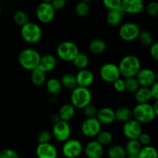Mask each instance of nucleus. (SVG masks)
Wrapping results in <instances>:
<instances>
[{
	"instance_id": "a18cd8bd",
	"label": "nucleus",
	"mask_w": 158,
	"mask_h": 158,
	"mask_svg": "<svg viewBox=\"0 0 158 158\" xmlns=\"http://www.w3.org/2000/svg\"><path fill=\"white\" fill-rule=\"evenodd\" d=\"M150 55L155 61H158V43H154L150 46Z\"/></svg>"
},
{
	"instance_id": "39448f33",
	"label": "nucleus",
	"mask_w": 158,
	"mask_h": 158,
	"mask_svg": "<svg viewBox=\"0 0 158 158\" xmlns=\"http://www.w3.org/2000/svg\"><path fill=\"white\" fill-rule=\"evenodd\" d=\"M20 34L26 43L29 44L38 43L43 37V30L41 27L33 22H28L21 26Z\"/></svg>"
},
{
	"instance_id": "1a4fd4ad",
	"label": "nucleus",
	"mask_w": 158,
	"mask_h": 158,
	"mask_svg": "<svg viewBox=\"0 0 158 158\" xmlns=\"http://www.w3.org/2000/svg\"><path fill=\"white\" fill-rule=\"evenodd\" d=\"M56 15V10L50 2H41L35 9V15L40 23L47 24L53 20Z\"/></svg>"
},
{
	"instance_id": "9b49d317",
	"label": "nucleus",
	"mask_w": 158,
	"mask_h": 158,
	"mask_svg": "<svg viewBox=\"0 0 158 158\" xmlns=\"http://www.w3.org/2000/svg\"><path fill=\"white\" fill-rule=\"evenodd\" d=\"M100 77L106 83H113L120 77L118 65L113 63H106L100 69Z\"/></svg>"
},
{
	"instance_id": "58836bf2",
	"label": "nucleus",
	"mask_w": 158,
	"mask_h": 158,
	"mask_svg": "<svg viewBox=\"0 0 158 158\" xmlns=\"http://www.w3.org/2000/svg\"><path fill=\"white\" fill-rule=\"evenodd\" d=\"M147 12L148 15L154 18H157L158 16V3L156 1H152L147 5L146 7Z\"/></svg>"
},
{
	"instance_id": "de8ad7c7",
	"label": "nucleus",
	"mask_w": 158,
	"mask_h": 158,
	"mask_svg": "<svg viewBox=\"0 0 158 158\" xmlns=\"http://www.w3.org/2000/svg\"><path fill=\"white\" fill-rule=\"evenodd\" d=\"M150 92H151L152 100H158V83L156 82L152 86H150Z\"/></svg>"
},
{
	"instance_id": "dca6fc26",
	"label": "nucleus",
	"mask_w": 158,
	"mask_h": 158,
	"mask_svg": "<svg viewBox=\"0 0 158 158\" xmlns=\"http://www.w3.org/2000/svg\"><path fill=\"white\" fill-rule=\"evenodd\" d=\"M35 154L38 158H57L58 151L56 148L49 142L39 143L35 149Z\"/></svg>"
},
{
	"instance_id": "2eb2a0df",
	"label": "nucleus",
	"mask_w": 158,
	"mask_h": 158,
	"mask_svg": "<svg viewBox=\"0 0 158 158\" xmlns=\"http://www.w3.org/2000/svg\"><path fill=\"white\" fill-rule=\"evenodd\" d=\"M121 9L125 14L137 15L144 9L143 0H122Z\"/></svg>"
},
{
	"instance_id": "393cba45",
	"label": "nucleus",
	"mask_w": 158,
	"mask_h": 158,
	"mask_svg": "<svg viewBox=\"0 0 158 158\" xmlns=\"http://www.w3.org/2000/svg\"><path fill=\"white\" fill-rule=\"evenodd\" d=\"M136 101L138 103H149L151 100H152L151 92L149 87L145 86H140L137 91L134 93Z\"/></svg>"
},
{
	"instance_id": "c03bdc74",
	"label": "nucleus",
	"mask_w": 158,
	"mask_h": 158,
	"mask_svg": "<svg viewBox=\"0 0 158 158\" xmlns=\"http://www.w3.org/2000/svg\"><path fill=\"white\" fill-rule=\"evenodd\" d=\"M137 140H139V142H140L142 146H147V145H150V143H151V137L147 133L142 132L138 137Z\"/></svg>"
},
{
	"instance_id": "72a5a7b5",
	"label": "nucleus",
	"mask_w": 158,
	"mask_h": 158,
	"mask_svg": "<svg viewBox=\"0 0 158 158\" xmlns=\"http://www.w3.org/2000/svg\"><path fill=\"white\" fill-rule=\"evenodd\" d=\"M138 40H140V43L143 46H150L154 43L153 34L148 30L140 31V35L138 36Z\"/></svg>"
},
{
	"instance_id": "0eeeda50",
	"label": "nucleus",
	"mask_w": 158,
	"mask_h": 158,
	"mask_svg": "<svg viewBox=\"0 0 158 158\" xmlns=\"http://www.w3.org/2000/svg\"><path fill=\"white\" fill-rule=\"evenodd\" d=\"M141 31L140 26L135 23L128 22L120 26L119 29V36L126 42H133L138 39L140 32Z\"/></svg>"
},
{
	"instance_id": "a878e982",
	"label": "nucleus",
	"mask_w": 158,
	"mask_h": 158,
	"mask_svg": "<svg viewBox=\"0 0 158 158\" xmlns=\"http://www.w3.org/2000/svg\"><path fill=\"white\" fill-rule=\"evenodd\" d=\"M115 118L121 123H125L133 118L132 110L127 106H120L115 110Z\"/></svg>"
},
{
	"instance_id": "603ef678",
	"label": "nucleus",
	"mask_w": 158,
	"mask_h": 158,
	"mask_svg": "<svg viewBox=\"0 0 158 158\" xmlns=\"http://www.w3.org/2000/svg\"><path fill=\"white\" fill-rule=\"evenodd\" d=\"M42 2H51L52 0H42Z\"/></svg>"
},
{
	"instance_id": "e433bc0d",
	"label": "nucleus",
	"mask_w": 158,
	"mask_h": 158,
	"mask_svg": "<svg viewBox=\"0 0 158 158\" xmlns=\"http://www.w3.org/2000/svg\"><path fill=\"white\" fill-rule=\"evenodd\" d=\"M89 12V6L88 2L80 1L77 3L75 6V12L78 16L85 17L88 15Z\"/></svg>"
},
{
	"instance_id": "f8f14e48",
	"label": "nucleus",
	"mask_w": 158,
	"mask_h": 158,
	"mask_svg": "<svg viewBox=\"0 0 158 158\" xmlns=\"http://www.w3.org/2000/svg\"><path fill=\"white\" fill-rule=\"evenodd\" d=\"M102 124L97 117L86 118L81 124V133L86 137H95L101 131Z\"/></svg>"
},
{
	"instance_id": "37998d69",
	"label": "nucleus",
	"mask_w": 158,
	"mask_h": 158,
	"mask_svg": "<svg viewBox=\"0 0 158 158\" xmlns=\"http://www.w3.org/2000/svg\"><path fill=\"white\" fill-rule=\"evenodd\" d=\"M114 89L118 93H123L126 91V86H125V80L123 79L120 78L113 83Z\"/></svg>"
},
{
	"instance_id": "c85d7f7f",
	"label": "nucleus",
	"mask_w": 158,
	"mask_h": 158,
	"mask_svg": "<svg viewBox=\"0 0 158 158\" xmlns=\"http://www.w3.org/2000/svg\"><path fill=\"white\" fill-rule=\"evenodd\" d=\"M60 83H61L63 87L71 89V90L77 86L76 76L70 73H66L63 74L60 80Z\"/></svg>"
},
{
	"instance_id": "a211bd4d",
	"label": "nucleus",
	"mask_w": 158,
	"mask_h": 158,
	"mask_svg": "<svg viewBox=\"0 0 158 158\" xmlns=\"http://www.w3.org/2000/svg\"><path fill=\"white\" fill-rule=\"evenodd\" d=\"M96 117L101 124H112L116 120L115 110L111 107H108V106L102 107L100 110H97Z\"/></svg>"
},
{
	"instance_id": "f704fd0d",
	"label": "nucleus",
	"mask_w": 158,
	"mask_h": 158,
	"mask_svg": "<svg viewBox=\"0 0 158 158\" xmlns=\"http://www.w3.org/2000/svg\"><path fill=\"white\" fill-rule=\"evenodd\" d=\"M13 21L18 26H23L29 21V16L25 11H17L13 15Z\"/></svg>"
},
{
	"instance_id": "c756f323",
	"label": "nucleus",
	"mask_w": 158,
	"mask_h": 158,
	"mask_svg": "<svg viewBox=\"0 0 158 158\" xmlns=\"http://www.w3.org/2000/svg\"><path fill=\"white\" fill-rule=\"evenodd\" d=\"M138 158H158L157 151L154 147L151 145L142 146L140 152L137 154Z\"/></svg>"
},
{
	"instance_id": "864d4df0",
	"label": "nucleus",
	"mask_w": 158,
	"mask_h": 158,
	"mask_svg": "<svg viewBox=\"0 0 158 158\" xmlns=\"http://www.w3.org/2000/svg\"><path fill=\"white\" fill-rule=\"evenodd\" d=\"M80 1H83V2H89L93 1V0H80Z\"/></svg>"
},
{
	"instance_id": "b1692460",
	"label": "nucleus",
	"mask_w": 158,
	"mask_h": 158,
	"mask_svg": "<svg viewBox=\"0 0 158 158\" xmlns=\"http://www.w3.org/2000/svg\"><path fill=\"white\" fill-rule=\"evenodd\" d=\"M46 88L48 93L52 96H57L61 93L62 86L60 80L56 78H50L46 82Z\"/></svg>"
},
{
	"instance_id": "7ed1b4c3",
	"label": "nucleus",
	"mask_w": 158,
	"mask_h": 158,
	"mask_svg": "<svg viewBox=\"0 0 158 158\" xmlns=\"http://www.w3.org/2000/svg\"><path fill=\"white\" fill-rule=\"evenodd\" d=\"M92 94L89 88L77 86L72 89L70 94L71 104L76 109H83L86 106L91 103Z\"/></svg>"
},
{
	"instance_id": "473e14b6",
	"label": "nucleus",
	"mask_w": 158,
	"mask_h": 158,
	"mask_svg": "<svg viewBox=\"0 0 158 158\" xmlns=\"http://www.w3.org/2000/svg\"><path fill=\"white\" fill-rule=\"evenodd\" d=\"M96 140L99 142L102 146H107L113 141L112 133L108 131H100V132L97 135Z\"/></svg>"
},
{
	"instance_id": "49530a36",
	"label": "nucleus",
	"mask_w": 158,
	"mask_h": 158,
	"mask_svg": "<svg viewBox=\"0 0 158 158\" xmlns=\"http://www.w3.org/2000/svg\"><path fill=\"white\" fill-rule=\"evenodd\" d=\"M50 3L55 10H61L66 6V0H52Z\"/></svg>"
},
{
	"instance_id": "6e6552de",
	"label": "nucleus",
	"mask_w": 158,
	"mask_h": 158,
	"mask_svg": "<svg viewBox=\"0 0 158 158\" xmlns=\"http://www.w3.org/2000/svg\"><path fill=\"white\" fill-rule=\"evenodd\" d=\"M71 132L72 131L69 122L60 120L56 123H53L51 133L56 140L63 143L70 138Z\"/></svg>"
},
{
	"instance_id": "4c0bfd02",
	"label": "nucleus",
	"mask_w": 158,
	"mask_h": 158,
	"mask_svg": "<svg viewBox=\"0 0 158 158\" xmlns=\"http://www.w3.org/2000/svg\"><path fill=\"white\" fill-rule=\"evenodd\" d=\"M102 2L108 10H114L121 8L122 0H102Z\"/></svg>"
},
{
	"instance_id": "79ce46f5",
	"label": "nucleus",
	"mask_w": 158,
	"mask_h": 158,
	"mask_svg": "<svg viewBox=\"0 0 158 158\" xmlns=\"http://www.w3.org/2000/svg\"><path fill=\"white\" fill-rule=\"evenodd\" d=\"M0 158H19L15 151L11 148H5L0 151Z\"/></svg>"
},
{
	"instance_id": "ea45409f",
	"label": "nucleus",
	"mask_w": 158,
	"mask_h": 158,
	"mask_svg": "<svg viewBox=\"0 0 158 158\" xmlns=\"http://www.w3.org/2000/svg\"><path fill=\"white\" fill-rule=\"evenodd\" d=\"M83 114L86 117V118H90V117H96L97 113V109L94 105L88 104L87 106L83 108Z\"/></svg>"
},
{
	"instance_id": "cd10ccee",
	"label": "nucleus",
	"mask_w": 158,
	"mask_h": 158,
	"mask_svg": "<svg viewBox=\"0 0 158 158\" xmlns=\"http://www.w3.org/2000/svg\"><path fill=\"white\" fill-rule=\"evenodd\" d=\"M106 43L100 39H94L89 44V51L95 55H100V54L103 53L106 50Z\"/></svg>"
},
{
	"instance_id": "412c9836",
	"label": "nucleus",
	"mask_w": 158,
	"mask_h": 158,
	"mask_svg": "<svg viewBox=\"0 0 158 158\" xmlns=\"http://www.w3.org/2000/svg\"><path fill=\"white\" fill-rule=\"evenodd\" d=\"M124 15L125 13L121 8L114 10H109L106 16V23L111 26H117L121 23Z\"/></svg>"
},
{
	"instance_id": "4be33fe9",
	"label": "nucleus",
	"mask_w": 158,
	"mask_h": 158,
	"mask_svg": "<svg viewBox=\"0 0 158 158\" xmlns=\"http://www.w3.org/2000/svg\"><path fill=\"white\" fill-rule=\"evenodd\" d=\"M76 114V108L71 103H66L63 104L60 108L58 115L61 120L69 122L74 117Z\"/></svg>"
},
{
	"instance_id": "5fc2aeb1",
	"label": "nucleus",
	"mask_w": 158,
	"mask_h": 158,
	"mask_svg": "<svg viewBox=\"0 0 158 158\" xmlns=\"http://www.w3.org/2000/svg\"><path fill=\"white\" fill-rule=\"evenodd\" d=\"M2 12V7H1V5H0V13H1Z\"/></svg>"
},
{
	"instance_id": "a19ab883",
	"label": "nucleus",
	"mask_w": 158,
	"mask_h": 158,
	"mask_svg": "<svg viewBox=\"0 0 158 158\" xmlns=\"http://www.w3.org/2000/svg\"><path fill=\"white\" fill-rule=\"evenodd\" d=\"M52 133L49 131H42L38 135V142L39 143H49L52 140Z\"/></svg>"
},
{
	"instance_id": "423d86ee",
	"label": "nucleus",
	"mask_w": 158,
	"mask_h": 158,
	"mask_svg": "<svg viewBox=\"0 0 158 158\" xmlns=\"http://www.w3.org/2000/svg\"><path fill=\"white\" fill-rule=\"evenodd\" d=\"M80 52L78 46L72 41H64L56 48V55L62 61L70 63Z\"/></svg>"
},
{
	"instance_id": "aec40b11",
	"label": "nucleus",
	"mask_w": 158,
	"mask_h": 158,
	"mask_svg": "<svg viewBox=\"0 0 158 158\" xmlns=\"http://www.w3.org/2000/svg\"><path fill=\"white\" fill-rule=\"evenodd\" d=\"M57 65L56 57L52 54H46L41 56L39 67L44 72H51L56 68Z\"/></svg>"
},
{
	"instance_id": "5701e85b",
	"label": "nucleus",
	"mask_w": 158,
	"mask_h": 158,
	"mask_svg": "<svg viewBox=\"0 0 158 158\" xmlns=\"http://www.w3.org/2000/svg\"><path fill=\"white\" fill-rule=\"evenodd\" d=\"M30 79L31 82L35 86H43L46 82V73L44 72L43 69H40L38 66V67L31 71Z\"/></svg>"
},
{
	"instance_id": "20e7f679",
	"label": "nucleus",
	"mask_w": 158,
	"mask_h": 158,
	"mask_svg": "<svg viewBox=\"0 0 158 158\" xmlns=\"http://www.w3.org/2000/svg\"><path fill=\"white\" fill-rule=\"evenodd\" d=\"M133 118L142 123H151L154 120L157 114L149 103H138L132 110Z\"/></svg>"
},
{
	"instance_id": "f257e3e1",
	"label": "nucleus",
	"mask_w": 158,
	"mask_h": 158,
	"mask_svg": "<svg viewBox=\"0 0 158 158\" xmlns=\"http://www.w3.org/2000/svg\"><path fill=\"white\" fill-rule=\"evenodd\" d=\"M120 76L124 78L135 77L141 69L140 59L134 55H127L120 60L118 64Z\"/></svg>"
},
{
	"instance_id": "09e8293b",
	"label": "nucleus",
	"mask_w": 158,
	"mask_h": 158,
	"mask_svg": "<svg viewBox=\"0 0 158 158\" xmlns=\"http://www.w3.org/2000/svg\"><path fill=\"white\" fill-rule=\"evenodd\" d=\"M50 120L52 123H55L56 122H58L59 120H60V119L58 114H52L50 117Z\"/></svg>"
},
{
	"instance_id": "6ab92c4d",
	"label": "nucleus",
	"mask_w": 158,
	"mask_h": 158,
	"mask_svg": "<svg viewBox=\"0 0 158 158\" xmlns=\"http://www.w3.org/2000/svg\"><path fill=\"white\" fill-rule=\"evenodd\" d=\"M85 154L87 158H102L103 155V146L97 140L88 142L85 147Z\"/></svg>"
},
{
	"instance_id": "8fccbe9b",
	"label": "nucleus",
	"mask_w": 158,
	"mask_h": 158,
	"mask_svg": "<svg viewBox=\"0 0 158 158\" xmlns=\"http://www.w3.org/2000/svg\"><path fill=\"white\" fill-rule=\"evenodd\" d=\"M153 109H154V112L156 113V114H158V100H156L155 102H154V104L152 105Z\"/></svg>"
},
{
	"instance_id": "9d476101",
	"label": "nucleus",
	"mask_w": 158,
	"mask_h": 158,
	"mask_svg": "<svg viewBox=\"0 0 158 158\" xmlns=\"http://www.w3.org/2000/svg\"><path fill=\"white\" fill-rule=\"evenodd\" d=\"M83 147L81 142L77 139L69 138L65 142L62 147V153L66 158H77L82 154Z\"/></svg>"
},
{
	"instance_id": "3c124183",
	"label": "nucleus",
	"mask_w": 158,
	"mask_h": 158,
	"mask_svg": "<svg viewBox=\"0 0 158 158\" xmlns=\"http://www.w3.org/2000/svg\"><path fill=\"white\" fill-rule=\"evenodd\" d=\"M125 158H138L137 156H131V155H127V157Z\"/></svg>"
},
{
	"instance_id": "2f4dec72",
	"label": "nucleus",
	"mask_w": 158,
	"mask_h": 158,
	"mask_svg": "<svg viewBox=\"0 0 158 158\" xmlns=\"http://www.w3.org/2000/svg\"><path fill=\"white\" fill-rule=\"evenodd\" d=\"M73 63L74 66L77 69H86V68H87L88 65L89 63V57L85 53L80 52L78 55L73 60Z\"/></svg>"
},
{
	"instance_id": "f03ea898",
	"label": "nucleus",
	"mask_w": 158,
	"mask_h": 158,
	"mask_svg": "<svg viewBox=\"0 0 158 158\" xmlns=\"http://www.w3.org/2000/svg\"><path fill=\"white\" fill-rule=\"evenodd\" d=\"M41 55L35 49L26 48L19 53L18 60L20 66L24 69L32 71L40 65Z\"/></svg>"
},
{
	"instance_id": "f3484780",
	"label": "nucleus",
	"mask_w": 158,
	"mask_h": 158,
	"mask_svg": "<svg viewBox=\"0 0 158 158\" xmlns=\"http://www.w3.org/2000/svg\"><path fill=\"white\" fill-rule=\"evenodd\" d=\"M77 86L89 88L94 82V74L91 70L86 69H82L76 74Z\"/></svg>"
},
{
	"instance_id": "c9c22d12",
	"label": "nucleus",
	"mask_w": 158,
	"mask_h": 158,
	"mask_svg": "<svg viewBox=\"0 0 158 158\" xmlns=\"http://www.w3.org/2000/svg\"><path fill=\"white\" fill-rule=\"evenodd\" d=\"M125 86H126V91L131 94H134L136 91L140 87L138 81H137L136 77H127L125 78Z\"/></svg>"
},
{
	"instance_id": "bb28decb",
	"label": "nucleus",
	"mask_w": 158,
	"mask_h": 158,
	"mask_svg": "<svg viewBox=\"0 0 158 158\" xmlns=\"http://www.w3.org/2000/svg\"><path fill=\"white\" fill-rule=\"evenodd\" d=\"M141 148L142 145L140 144L137 139H131L127 142L124 149L127 153V155L137 156Z\"/></svg>"
},
{
	"instance_id": "7c9ffc66",
	"label": "nucleus",
	"mask_w": 158,
	"mask_h": 158,
	"mask_svg": "<svg viewBox=\"0 0 158 158\" xmlns=\"http://www.w3.org/2000/svg\"><path fill=\"white\" fill-rule=\"evenodd\" d=\"M107 156L109 158H125L127 157V153L123 147L115 144L109 148Z\"/></svg>"
},
{
	"instance_id": "ddd939ff",
	"label": "nucleus",
	"mask_w": 158,
	"mask_h": 158,
	"mask_svg": "<svg viewBox=\"0 0 158 158\" xmlns=\"http://www.w3.org/2000/svg\"><path fill=\"white\" fill-rule=\"evenodd\" d=\"M142 132L143 130L141 123L134 120V118L123 123V134L128 140L137 139Z\"/></svg>"
},
{
	"instance_id": "4468645a",
	"label": "nucleus",
	"mask_w": 158,
	"mask_h": 158,
	"mask_svg": "<svg viewBox=\"0 0 158 158\" xmlns=\"http://www.w3.org/2000/svg\"><path fill=\"white\" fill-rule=\"evenodd\" d=\"M135 77L140 86L150 87L157 82V74L150 68H141Z\"/></svg>"
}]
</instances>
